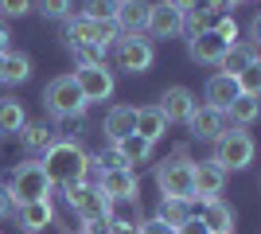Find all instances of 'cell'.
Returning <instances> with one entry per match:
<instances>
[{"label":"cell","mask_w":261,"mask_h":234,"mask_svg":"<svg viewBox=\"0 0 261 234\" xmlns=\"http://www.w3.org/2000/svg\"><path fill=\"white\" fill-rule=\"evenodd\" d=\"M226 4H230V8H234V4H246V0H226Z\"/></svg>","instance_id":"cell-41"},{"label":"cell","mask_w":261,"mask_h":234,"mask_svg":"<svg viewBox=\"0 0 261 234\" xmlns=\"http://www.w3.org/2000/svg\"><path fill=\"white\" fill-rule=\"evenodd\" d=\"M222 184H226V172L218 164H211V160H203V164H191V188H195V199H218L222 195Z\"/></svg>","instance_id":"cell-12"},{"label":"cell","mask_w":261,"mask_h":234,"mask_svg":"<svg viewBox=\"0 0 261 234\" xmlns=\"http://www.w3.org/2000/svg\"><path fill=\"white\" fill-rule=\"evenodd\" d=\"M23 125H28L23 101H16V98H0V133H20Z\"/></svg>","instance_id":"cell-26"},{"label":"cell","mask_w":261,"mask_h":234,"mask_svg":"<svg viewBox=\"0 0 261 234\" xmlns=\"http://www.w3.org/2000/svg\"><path fill=\"white\" fill-rule=\"evenodd\" d=\"M28 78H32V59L23 55V51H8L4 67H0V82L4 86H23Z\"/></svg>","instance_id":"cell-22"},{"label":"cell","mask_w":261,"mask_h":234,"mask_svg":"<svg viewBox=\"0 0 261 234\" xmlns=\"http://www.w3.org/2000/svg\"><path fill=\"white\" fill-rule=\"evenodd\" d=\"M55 223V211H51V199H35V203H20L16 207V226L23 234H39Z\"/></svg>","instance_id":"cell-14"},{"label":"cell","mask_w":261,"mask_h":234,"mask_svg":"<svg viewBox=\"0 0 261 234\" xmlns=\"http://www.w3.org/2000/svg\"><path fill=\"white\" fill-rule=\"evenodd\" d=\"M195 106L199 101H195V94H191L187 86H168L156 110H160L164 117H168V125H172V121H187V117L195 113Z\"/></svg>","instance_id":"cell-13"},{"label":"cell","mask_w":261,"mask_h":234,"mask_svg":"<svg viewBox=\"0 0 261 234\" xmlns=\"http://www.w3.org/2000/svg\"><path fill=\"white\" fill-rule=\"evenodd\" d=\"M113 59H117V67L125 70V74H144V70L152 67V59H156L152 39H144V35H121Z\"/></svg>","instance_id":"cell-8"},{"label":"cell","mask_w":261,"mask_h":234,"mask_svg":"<svg viewBox=\"0 0 261 234\" xmlns=\"http://www.w3.org/2000/svg\"><path fill=\"white\" fill-rule=\"evenodd\" d=\"M257 98L253 94H238V98L226 106V121H234V129H246V125H253L257 121Z\"/></svg>","instance_id":"cell-25"},{"label":"cell","mask_w":261,"mask_h":234,"mask_svg":"<svg viewBox=\"0 0 261 234\" xmlns=\"http://www.w3.org/2000/svg\"><path fill=\"white\" fill-rule=\"evenodd\" d=\"M74 86L82 90V98L90 101H106L113 94V70L109 67H78L74 70Z\"/></svg>","instance_id":"cell-10"},{"label":"cell","mask_w":261,"mask_h":234,"mask_svg":"<svg viewBox=\"0 0 261 234\" xmlns=\"http://www.w3.org/2000/svg\"><path fill=\"white\" fill-rule=\"evenodd\" d=\"M242 90H238V78H230V74H211L207 82V101H211V110H222L226 113V106L234 98H238Z\"/></svg>","instance_id":"cell-21"},{"label":"cell","mask_w":261,"mask_h":234,"mask_svg":"<svg viewBox=\"0 0 261 234\" xmlns=\"http://www.w3.org/2000/svg\"><path fill=\"white\" fill-rule=\"evenodd\" d=\"M98 168H101V172H117V168H129V160H125V156H121V152H117V148L109 145V148H106V152H101V156H98Z\"/></svg>","instance_id":"cell-33"},{"label":"cell","mask_w":261,"mask_h":234,"mask_svg":"<svg viewBox=\"0 0 261 234\" xmlns=\"http://www.w3.org/2000/svg\"><path fill=\"white\" fill-rule=\"evenodd\" d=\"M0 67H4V55H0Z\"/></svg>","instance_id":"cell-42"},{"label":"cell","mask_w":261,"mask_h":234,"mask_svg":"<svg viewBox=\"0 0 261 234\" xmlns=\"http://www.w3.org/2000/svg\"><path fill=\"white\" fill-rule=\"evenodd\" d=\"M211 164H218L222 172H242V168L253 164V137L246 129H222L215 137V156H211Z\"/></svg>","instance_id":"cell-3"},{"label":"cell","mask_w":261,"mask_h":234,"mask_svg":"<svg viewBox=\"0 0 261 234\" xmlns=\"http://www.w3.org/2000/svg\"><path fill=\"white\" fill-rule=\"evenodd\" d=\"M175 234H211V230L203 226V219H199V215H187L184 223L175 226Z\"/></svg>","instance_id":"cell-35"},{"label":"cell","mask_w":261,"mask_h":234,"mask_svg":"<svg viewBox=\"0 0 261 234\" xmlns=\"http://www.w3.org/2000/svg\"><path fill=\"white\" fill-rule=\"evenodd\" d=\"M43 106L55 113V117H63V121H70V117H78V113L86 110V98H82V90L74 86V74L51 78L47 90H43Z\"/></svg>","instance_id":"cell-5"},{"label":"cell","mask_w":261,"mask_h":234,"mask_svg":"<svg viewBox=\"0 0 261 234\" xmlns=\"http://www.w3.org/2000/svg\"><path fill=\"white\" fill-rule=\"evenodd\" d=\"M82 16L94 23H113L117 16V0H82Z\"/></svg>","instance_id":"cell-28"},{"label":"cell","mask_w":261,"mask_h":234,"mask_svg":"<svg viewBox=\"0 0 261 234\" xmlns=\"http://www.w3.org/2000/svg\"><path fill=\"white\" fill-rule=\"evenodd\" d=\"M133 117H137L133 106H113V110L106 113V137L113 141V145L125 141V137H133Z\"/></svg>","instance_id":"cell-23"},{"label":"cell","mask_w":261,"mask_h":234,"mask_svg":"<svg viewBox=\"0 0 261 234\" xmlns=\"http://www.w3.org/2000/svg\"><path fill=\"white\" fill-rule=\"evenodd\" d=\"M144 32H152L156 39H172V35L184 32V12L175 8L172 0H160V4H152V12H148V28Z\"/></svg>","instance_id":"cell-11"},{"label":"cell","mask_w":261,"mask_h":234,"mask_svg":"<svg viewBox=\"0 0 261 234\" xmlns=\"http://www.w3.org/2000/svg\"><path fill=\"white\" fill-rule=\"evenodd\" d=\"M172 4H175L179 12H184V16H187V12H195V8H199V0H172Z\"/></svg>","instance_id":"cell-40"},{"label":"cell","mask_w":261,"mask_h":234,"mask_svg":"<svg viewBox=\"0 0 261 234\" xmlns=\"http://www.w3.org/2000/svg\"><path fill=\"white\" fill-rule=\"evenodd\" d=\"M117 4H125V0H117Z\"/></svg>","instance_id":"cell-43"},{"label":"cell","mask_w":261,"mask_h":234,"mask_svg":"<svg viewBox=\"0 0 261 234\" xmlns=\"http://www.w3.org/2000/svg\"><path fill=\"white\" fill-rule=\"evenodd\" d=\"M226 234H234V230H226Z\"/></svg>","instance_id":"cell-44"},{"label":"cell","mask_w":261,"mask_h":234,"mask_svg":"<svg viewBox=\"0 0 261 234\" xmlns=\"http://www.w3.org/2000/svg\"><path fill=\"white\" fill-rule=\"evenodd\" d=\"M117 148L121 156H125V160H129V164H144V160H152V145H148V141H144V137H125V141H117Z\"/></svg>","instance_id":"cell-27"},{"label":"cell","mask_w":261,"mask_h":234,"mask_svg":"<svg viewBox=\"0 0 261 234\" xmlns=\"http://www.w3.org/2000/svg\"><path fill=\"white\" fill-rule=\"evenodd\" d=\"M226 51H230V43H222L211 28H207V32H199V35H191V59L203 63V67H218Z\"/></svg>","instance_id":"cell-16"},{"label":"cell","mask_w":261,"mask_h":234,"mask_svg":"<svg viewBox=\"0 0 261 234\" xmlns=\"http://www.w3.org/2000/svg\"><path fill=\"white\" fill-rule=\"evenodd\" d=\"M106 234H141V226H137V223H129V219H113Z\"/></svg>","instance_id":"cell-37"},{"label":"cell","mask_w":261,"mask_h":234,"mask_svg":"<svg viewBox=\"0 0 261 234\" xmlns=\"http://www.w3.org/2000/svg\"><path fill=\"white\" fill-rule=\"evenodd\" d=\"M35 8L43 12L47 20H70L74 4H70V0H35Z\"/></svg>","instance_id":"cell-30"},{"label":"cell","mask_w":261,"mask_h":234,"mask_svg":"<svg viewBox=\"0 0 261 234\" xmlns=\"http://www.w3.org/2000/svg\"><path fill=\"white\" fill-rule=\"evenodd\" d=\"M187 203L184 199H160V211H156V219H160V223H168V226H179L187 219Z\"/></svg>","instance_id":"cell-29"},{"label":"cell","mask_w":261,"mask_h":234,"mask_svg":"<svg viewBox=\"0 0 261 234\" xmlns=\"http://www.w3.org/2000/svg\"><path fill=\"white\" fill-rule=\"evenodd\" d=\"M148 12H152L148 0H125V4H117L113 23H117V32H125V35H144V28H148Z\"/></svg>","instance_id":"cell-15"},{"label":"cell","mask_w":261,"mask_h":234,"mask_svg":"<svg viewBox=\"0 0 261 234\" xmlns=\"http://www.w3.org/2000/svg\"><path fill=\"white\" fill-rule=\"evenodd\" d=\"M74 51H78V63H82V67H109V63H106V55H109L106 47L90 43V47H74Z\"/></svg>","instance_id":"cell-32"},{"label":"cell","mask_w":261,"mask_h":234,"mask_svg":"<svg viewBox=\"0 0 261 234\" xmlns=\"http://www.w3.org/2000/svg\"><path fill=\"white\" fill-rule=\"evenodd\" d=\"M20 145H23V152L43 156L47 148L55 145V129H51V125H43V121H28L20 129Z\"/></svg>","instance_id":"cell-19"},{"label":"cell","mask_w":261,"mask_h":234,"mask_svg":"<svg viewBox=\"0 0 261 234\" xmlns=\"http://www.w3.org/2000/svg\"><path fill=\"white\" fill-rule=\"evenodd\" d=\"M238 90L242 94H253V98L261 94V63H250V67L238 74Z\"/></svg>","instance_id":"cell-31"},{"label":"cell","mask_w":261,"mask_h":234,"mask_svg":"<svg viewBox=\"0 0 261 234\" xmlns=\"http://www.w3.org/2000/svg\"><path fill=\"white\" fill-rule=\"evenodd\" d=\"M98 188L106 199H121V203H137L141 207V184H137V172L133 168H117V172H101Z\"/></svg>","instance_id":"cell-9"},{"label":"cell","mask_w":261,"mask_h":234,"mask_svg":"<svg viewBox=\"0 0 261 234\" xmlns=\"http://www.w3.org/2000/svg\"><path fill=\"white\" fill-rule=\"evenodd\" d=\"M133 133L144 137L148 145H156V141L168 133V117H164L156 106H144V110H137V117H133Z\"/></svg>","instance_id":"cell-18"},{"label":"cell","mask_w":261,"mask_h":234,"mask_svg":"<svg viewBox=\"0 0 261 234\" xmlns=\"http://www.w3.org/2000/svg\"><path fill=\"white\" fill-rule=\"evenodd\" d=\"M66 203L74 207V215L82 223H109L113 219V199L101 195L98 184H78V188H66Z\"/></svg>","instance_id":"cell-6"},{"label":"cell","mask_w":261,"mask_h":234,"mask_svg":"<svg viewBox=\"0 0 261 234\" xmlns=\"http://www.w3.org/2000/svg\"><path fill=\"white\" fill-rule=\"evenodd\" d=\"M187 125H191V133H195L199 141H215V137L226 129V113L211 110V106H195V113L187 117Z\"/></svg>","instance_id":"cell-17"},{"label":"cell","mask_w":261,"mask_h":234,"mask_svg":"<svg viewBox=\"0 0 261 234\" xmlns=\"http://www.w3.org/2000/svg\"><path fill=\"white\" fill-rule=\"evenodd\" d=\"M39 164H43L51 188L55 184H59V188H78V184L86 179V172H90V156L82 152V145H74V141H55V145L43 152Z\"/></svg>","instance_id":"cell-1"},{"label":"cell","mask_w":261,"mask_h":234,"mask_svg":"<svg viewBox=\"0 0 261 234\" xmlns=\"http://www.w3.org/2000/svg\"><path fill=\"white\" fill-rule=\"evenodd\" d=\"M121 35H117V23H94V20H86V16H70L66 20V43L70 47H113Z\"/></svg>","instance_id":"cell-7"},{"label":"cell","mask_w":261,"mask_h":234,"mask_svg":"<svg viewBox=\"0 0 261 234\" xmlns=\"http://www.w3.org/2000/svg\"><path fill=\"white\" fill-rule=\"evenodd\" d=\"M199 219H203V226H207L211 234H226V230H234V211H230L222 199H203V211H199Z\"/></svg>","instance_id":"cell-20"},{"label":"cell","mask_w":261,"mask_h":234,"mask_svg":"<svg viewBox=\"0 0 261 234\" xmlns=\"http://www.w3.org/2000/svg\"><path fill=\"white\" fill-rule=\"evenodd\" d=\"M12 35H8V28H4V23H0V55H8L12 51V43H8Z\"/></svg>","instance_id":"cell-38"},{"label":"cell","mask_w":261,"mask_h":234,"mask_svg":"<svg viewBox=\"0 0 261 234\" xmlns=\"http://www.w3.org/2000/svg\"><path fill=\"white\" fill-rule=\"evenodd\" d=\"M4 215H12V199H8V191L0 188V219H4Z\"/></svg>","instance_id":"cell-39"},{"label":"cell","mask_w":261,"mask_h":234,"mask_svg":"<svg viewBox=\"0 0 261 234\" xmlns=\"http://www.w3.org/2000/svg\"><path fill=\"white\" fill-rule=\"evenodd\" d=\"M156 188H160L164 199H184V203H191V199H195V188H191V160L179 152L175 160L156 164Z\"/></svg>","instance_id":"cell-4"},{"label":"cell","mask_w":261,"mask_h":234,"mask_svg":"<svg viewBox=\"0 0 261 234\" xmlns=\"http://www.w3.org/2000/svg\"><path fill=\"white\" fill-rule=\"evenodd\" d=\"M141 226V234H175V226L160 223V219H148V223H137Z\"/></svg>","instance_id":"cell-36"},{"label":"cell","mask_w":261,"mask_h":234,"mask_svg":"<svg viewBox=\"0 0 261 234\" xmlns=\"http://www.w3.org/2000/svg\"><path fill=\"white\" fill-rule=\"evenodd\" d=\"M32 8H35V0H0V16H23Z\"/></svg>","instance_id":"cell-34"},{"label":"cell","mask_w":261,"mask_h":234,"mask_svg":"<svg viewBox=\"0 0 261 234\" xmlns=\"http://www.w3.org/2000/svg\"><path fill=\"white\" fill-rule=\"evenodd\" d=\"M250 63H257V47H250V43H234L226 55H222V63H218V67H222V74L238 78L242 70L250 67Z\"/></svg>","instance_id":"cell-24"},{"label":"cell","mask_w":261,"mask_h":234,"mask_svg":"<svg viewBox=\"0 0 261 234\" xmlns=\"http://www.w3.org/2000/svg\"><path fill=\"white\" fill-rule=\"evenodd\" d=\"M4 191H8L12 207H20V203H35V199H51V179H47L43 164L23 160V164H16V172H12V179L4 184Z\"/></svg>","instance_id":"cell-2"}]
</instances>
